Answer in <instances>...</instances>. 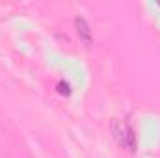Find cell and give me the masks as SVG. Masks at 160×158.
Listing matches in <instances>:
<instances>
[{"instance_id":"obj_1","label":"cell","mask_w":160,"mask_h":158,"mask_svg":"<svg viewBox=\"0 0 160 158\" xmlns=\"http://www.w3.org/2000/svg\"><path fill=\"white\" fill-rule=\"evenodd\" d=\"M75 26H77V34H78L80 41H84L86 45L91 43V28L88 24V21L84 17H77L75 19Z\"/></svg>"}]
</instances>
